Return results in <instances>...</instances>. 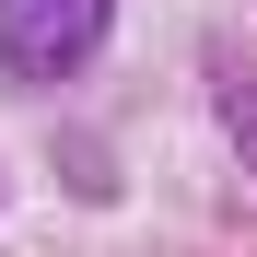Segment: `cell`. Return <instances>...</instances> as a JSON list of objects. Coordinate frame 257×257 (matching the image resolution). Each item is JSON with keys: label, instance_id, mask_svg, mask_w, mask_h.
I'll return each instance as SVG.
<instances>
[{"label": "cell", "instance_id": "cell-1", "mask_svg": "<svg viewBox=\"0 0 257 257\" xmlns=\"http://www.w3.org/2000/svg\"><path fill=\"white\" fill-rule=\"evenodd\" d=\"M105 12H117V0H0V70L35 82V94L70 82L82 59L105 47Z\"/></svg>", "mask_w": 257, "mask_h": 257}, {"label": "cell", "instance_id": "cell-2", "mask_svg": "<svg viewBox=\"0 0 257 257\" xmlns=\"http://www.w3.org/2000/svg\"><path fill=\"white\" fill-rule=\"evenodd\" d=\"M222 128H234V152H245V176H257V70L222 59Z\"/></svg>", "mask_w": 257, "mask_h": 257}]
</instances>
